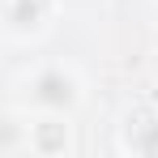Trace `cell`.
Wrapping results in <instances>:
<instances>
[{
	"mask_svg": "<svg viewBox=\"0 0 158 158\" xmlns=\"http://www.w3.org/2000/svg\"><path fill=\"white\" fill-rule=\"evenodd\" d=\"M17 107L22 111H64L77 115L85 107V77L69 60H39L17 81Z\"/></svg>",
	"mask_w": 158,
	"mask_h": 158,
	"instance_id": "obj_1",
	"label": "cell"
},
{
	"mask_svg": "<svg viewBox=\"0 0 158 158\" xmlns=\"http://www.w3.org/2000/svg\"><path fill=\"white\" fill-rule=\"evenodd\" d=\"M64 0H0V39L43 43L60 22Z\"/></svg>",
	"mask_w": 158,
	"mask_h": 158,
	"instance_id": "obj_2",
	"label": "cell"
},
{
	"mask_svg": "<svg viewBox=\"0 0 158 158\" xmlns=\"http://www.w3.org/2000/svg\"><path fill=\"white\" fill-rule=\"evenodd\" d=\"M26 154L34 158H69L77 154V124L64 111H26Z\"/></svg>",
	"mask_w": 158,
	"mask_h": 158,
	"instance_id": "obj_3",
	"label": "cell"
},
{
	"mask_svg": "<svg viewBox=\"0 0 158 158\" xmlns=\"http://www.w3.org/2000/svg\"><path fill=\"white\" fill-rule=\"evenodd\" d=\"M115 150L132 158H158V107L132 103L115 124Z\"/></svg>",
	"mask_w": 158,
	"mask_h": 158,
	"instance_id": "obj_4",
	"label": "cell"
},
{
	"mask_svg": "<svg viewBox=\"0 0 158 158\" xmlns=\"http://www.w3.org/2000/svg\"><path fill=\"white\" fill-rule=\"evenodd\" d=\"M26 111H0V158L9 154H26Z\"/></svg>",
	"mask_w": 158,
	"mask_h": 158,
	"instance_id": "obj_5",
	"label": "cell"
},
{
	"mask_svg": "<svg viewBox=\"0 0 158 158\" xmlns=\"http://www.w3.org/2000/svg\"><path fill=\"white\" fill-rule=\"evenodd\" d=\"M154 47H158V30H154Z\"/></svg>",
	"mask_w": 158,
	"mask_h": 158,
	"instance_id": "obj_6",
	"label": "cell"
}]
</instances>
